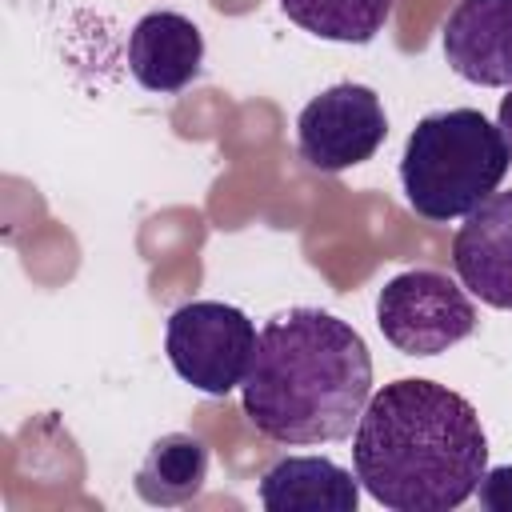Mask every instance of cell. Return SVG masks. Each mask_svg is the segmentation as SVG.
Masks as SVG:
<instances>
[{"label":"cell","instance_id":"obj_1","mask_svg":"<svg viewBox=\"0 0 512 512\" xmlns=\"http://www.w3.org/2000/svg\"><path fill=\"white\" fill-rule=\"evenodd\" d=\"M352 468L364 492L392 512H448L476 496L488 436L460 392L404 376L364 404L352 428Z\"/></svg>","mask_w":512,"mask_h":512},{"label":"cell","instance_id":"obj_11","mask_svg":"<svg viewBox=\"0 0 512 512\" xmlns=\"http://www.w3.org/2000/svg\"><path fill=\"white\" fill-rule=\"evenodd\" d=\"M204 480H208V444L192 432H168L152 440L132 484L144 504L180 508L204 492Z\"/></svg>","mask_w":512,"mask_h":512},{"label":"cell","instance_id":"obj_6","mask_svg":"<svg viewBox=\"0 0 512 512\" xmlns=\"http://www.w3.org/2000/svg\"><path fill=\"white\" fill-rule=\"evenodd\" d=\"M388 116L368 84H332L296 116V152L316 172H344L376 156Z\"/></svg>","mask_w":512,"mask_h":512},{"label":"cell","instance_id":"obj_13","mask_svg":"<svg viewBox=\"0 0 512 512\" xmlns=\"http://www.w3.org/2000/svg\"><path fill=\"white\" fill-rule=\"evenodd\" d=\"M476 496L492 512H512V468H488L476 484Z\"/></svg>","mask_w":512,"mask_h":512},{"label":"cell","instance_id":"obj_14","mask_svg":"<svg viewBox=\"0 0 512 512\" xmlns=\"http://www.w3.org/2000/svg\"><path fill=\"white\" fill-rule=\"evenodd\" d=\"M496 124H500V132H504V144H508V152H512V88H508V96L500 100Z\"/></svg>","mask_w":512,"mask_h":512},{"label":"cell","instance_id":"obj_10","mask_svg":"<svg viewBox=\"0 0 512 512\" xmlns=\"http://www.w3.org/2000/svg\"><path fill=\"white\" fill-rule=\"evenodd\" d=\"M268 512H356L360 484L328 456H284L260 476Z\"/></svg>","mask_w":512,"mask_h":512},{"label":"cell","instance_id":"obj_3","mask_svg":"<svg viewBox=\"0 0 512 512\" xmlns=\"http://www.w3.org/2000/svg\"><path fill=\"white\" fill-rule=\"evenodd\" d=\"M508 164L504 132L480 108L432 112L412 128L400 156L404 200L432 224L460 220L500 188Z\"/></svg>","mask_w":512,"mask_h":512},{"label":"cell","instance_id":"obj_8","mask_svg":"<svg viewBox=\"0 0 512 512\" xmlns=\"http://www.w3.org/2000/svg\"><path fill=\"white\" fill-rule=\"evenodd\" d=\"M460 284L492 308H512V192H492L452 236Z\"/></svg>","mask_w":512,"mask_h":512},{"label":"cell","instance_id":"obj_4","mask_svg":"<svg viewBox=\"0 0 512 512\" xmlns=\"http://www.w3.org/2000/svg\"><path fill=\"white\" fill-rule=\"evenodd\" d=\"M164 352L184 384L208 396H228L248 376L256 324L224 300H188L168 316Z\"/></svg>","mask_w":512,"mask_h":512},{"label":"cell","instance_id":"obj_2","mask_svg":"<svg viewBox=\"0 0 512 512\" xmlns=\"http://www.w3.org/2000/svg\"><path fill=\"white\" fill-rule=\"evenodd\" d=\"M372 400V356L364 336L320 308H288L256 332L240 384L248 424L288 448L352 436Z\"/></svg>","mask_w":512,"mask_h":512},{"label":"cell","instance_id":"obj_12","mask_svg":"<svg viewBox=\"0 0 512 512\" xmlns=\"http://www.w3.org/2000/svg\"><path fill=\"white\" fill-rule=\"evenodd\" d=\"M396 0H280L284 16L304 32L336 44H368L384 32Z\"/></svg>","mask_w":512,"mask_h":512},{"label":"cell","instance_id":"obj_7","mask_svg":"<svg viewBox=\"0 0 512 512\" xmlns=\"http://www.w3.org/2000/svg\"><path fill=\"white\" fill-rule=\"evenodd\" d=\"M440 44L460 80L512 88V0H456Z\"/></svg>","mask_w":512,"mask_h":512},{"label":"cell","instance_id":"obj_5","mask_svg":"<svg viewBox=\"0 0 512 512\" xmlns=\"http://www.w3.org/2000/svg\"><path fill=\"white\" fill-rule=\"evenodd\" d=\"M376 324L384 340L404 356H436L472 336L476 304L468 292L436 268H408L392 276L376 296Z\"/></svg>","mask_w":512,"mask_h":512},{"label":"cell","instance_id":"obj_9","mask_svg":"<svg viewBox=\"0 0 512 512\" xmlns=\"http://www.w3.org/2000/svg\"><path fill=\"white\" fill-rule=\"evenodd\" d=\"M204 68V36L184 12H148L128 36V72L148 92H180Z\"/></svg>","mask_w":512,"mask_h":512}]
</instances>
